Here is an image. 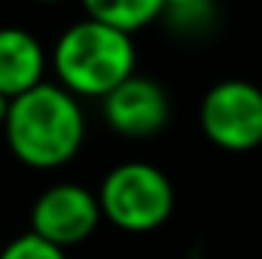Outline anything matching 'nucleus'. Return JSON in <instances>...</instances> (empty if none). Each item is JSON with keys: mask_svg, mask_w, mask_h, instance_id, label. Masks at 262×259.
Returning a JSON list of instances; mask_svg holds the SVG:
<instances>
[{"mask_svg": "<svg viewBox=\"0 0 262 259\" xmlns=\"http://www.w3.org/2000/svg\"><path fill=\"white\" fill-rule=\"evenodd\" d=\"M0 259H67V250L34 232H21L0 250Z\"/></svg>", "mask_w": 262, "mask_h": 259, "instance_id": "nucleus-10", "label": "nucleus"}, {"mask_svg": "<svg viewBox=\"0 0 262 259\" xmlns=\"http://www.w3.org/2000/svg\"><path fill=\"white\" fill-rule=\"evenodd\" d=\"M34 3H46V6H52V3H64V0H34Z\"/></svg>", "mask_w": 262, "mask_h": 259, "instance_id": "nucleus-12", "label": "nucleus"}, {"mask_svg": "<svg viewBox=\"0 0 262 259\" xmlns=\"http://www.w3.org/2000/svg\"><path fill=\"white\" fill-rule=\"evenodd\" d=\"M46 67L49 52L43 43L18 25H3L0 28V95L3 98H18L40 82H46Z\"/></svg>", "mask_w": 262, "mask_h": 259, "instance_id": "nucleus-7", "label": "nucleus"}, {"mask_svg": "<svg viewBox=\"0 0 262 259\" xmlns=\"http://www.w3.org/2000/svg\"><path fill=\"white\" fill-rule=\"evenodd\" d=\"M6 113H9V98L0 95V128H3V122H6Z\"/></svg>", "mask_w": 262, "mask_h": 259, "instance_id": "nucleus-11", "label": "nucleus"}, {"mask_svg": "<svg viewBox=\"0 0 262 259\" xmlns=\"http://www.w3.org/2000/svg\"><path fill=\"white\" fill-rule=\"evenodd\" d=\"M101 116L125 140H149L171 122V98L159 79L134 73L101 101Z\"/></svg>", "mask_w": 262, "mask_h": 259, "instance_id": "nucleus-6", "label": "nucleus"}, {"mask_svg": "<svg viewBox=\"0 0 262 259\" xmlns=\"http://www.w3.org/2000/svg\"><path fill=\"white\" fill-rule=\"evenodd\" d=\"M98 204L110 226L143 235L165 226L174 213V186L168 174L149 162H122L104 174Z\"/></svg>", "mask_w": 262, "mask_h": 259, "instance_id": "nucleus-3", "label": "nucleus"}, {"mask_svg": "<svg viewBox=\"0 0 262 259\" xmlns=\"http://www.w3.org/2000/svg\"><path fill=\"white\" fill-rule=\"evenodd\" d=\"M216 18V6L213 0H165V12L162 21L183 37H198L204 34Z\"/></svg>", "mask_w": 262, "mask_h": 259, "instance_id": "nucleus-9", "label": "nucleus"}, {"mask_svg": "<svg viewBox=\"0 0 262 259\" xmlns=\"http://www.w3.org/2000/svg\"><path fill=\"white\" fill-rule=\"evenodd\" d=\"M104 213L98 204V192L82 183H55L37 195L31 207V232L52 241L55 247H76L89 241Z\"/></svg>", "mask_w": 262, "mask_h": 259, "instance_id": "nucleus-5", "label": "nucleus"}, {"mask_svg": "<svg viewBox=\"0 0 262 259\" xmlns=\"http://www.w3.org/2000/svg\"><path fill=\"white\" fill-rule=\"evenodd\" d=\"M204 137L229 153H247L262 143V89L247 79H223L201 98Z\"/></svg>", "mask_w": 262, "mask_h": 259, "instance_id": "nucleus-4", "label": "nucleus"}, {"mask_svg": "<svg viewBox=\"0 0 262 259\" xmlns=\"http://www.w3.org/2000/svg\"><path fill=\"white\" fill-rule=\"evenodd\" d=\"M134 37L95 18H79L64 28L49 52L55 82L76 98L98 101L134 76Z\"/></svg>", "mask_w": 262, "mask_h": 259, "instance_id": "nucleus-2", "label": "nucleus"}, {"mask_svg": "<svg viewBox=\"0 0 262 259\" xmlns=\"http://www.w3.org/2000/svg\"><path fill=\"white\" fill-rule=\"evenodd\" d=\"M85 18L113 25L125 34H134L162 18L165 0H79Z\"/></svg>", "mask_w": 262, "mask_h": 259, "instance_id": "nucleus-8", "label": "nucleus"}, {"mask_svg": "<svg viewBox=\"0 0 262 259\" xmlns=\"http://www.w3.org/2000/svg\"><path fill=\"white\" fill-rule=\"evenodd\" d=\"M3 137L21 165L34 171H55L76 159L85 140V113L76 95L58 82H40L37 89L9 101Z\"/></svg>", "mask_w": 262, "mask_h": 259, "instance_id": "nucleus-1", "label": "nucleus"}]
</instances>
